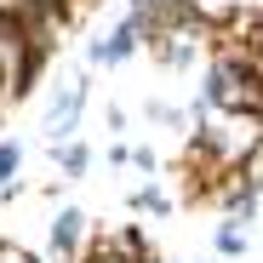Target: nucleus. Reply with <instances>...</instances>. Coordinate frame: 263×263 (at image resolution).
<instances>
[{"instance_id": "11", "label": "nucleus", "mask_w": 263, "mask_h": 263, "mask_svg": "<svg viewBox=\"0 0 263 263\" xmlns=\"http://www.w3.org/2000/svg\"><path fill=\"white\" fill-rule=\"evenodd\" d=\"M240 252H246V229L223 217V223H217V257H240Z\"/></svg>"}, {"instance_id": "13", "label": "nucleus", "mask_w": 263, "mask_h": 263, "mask_svg": "<svg viewBox=\"0 0 263 263\" xmlns=\"http://www.w3.org/2000/svg\"><path fill=\"white\" fill-rule=\"evenodd\" d=\"M126 166H138V172H143V183H155V172H160V155H155V149H132V155H126Z\"/></svg>"}, {"instance_id": "8", "label": "nucleus", "mask_w": 263, "mask_h": 263, "mask_svg": "<svg viewBox=\"0 0 263 263\" xmlns=\"http://www.w3.org/2000/svg\"><path fill=\"white\" fill-rule=\"evenodd\" d=\"M143 46V34H138V23L132 17H120L103 40H92V46H86V63H98V69H115V63H126L132 52Z\"/></svg>"}, {"instance_id": "14", "label": "nucleus", "mask_w": 263, "mask_h": 263, "mask_svg": "<svg viewBox=\"0 0 263 263\" xmlns=\"http://www.w3.org/2000/svg\"><path fill=\"white\" fill-rule=\"evenodd\" d=\"M257 58H263V17H257Z\"/></svg>"}, {"instance_id": "3", "label": "nucleus", "mask_w": 263, "mask_h": 263, "mask_svg": "<svg viewBox=\"0 0 263 263\" xmlns=\"http://www.w3.org/2000/svg\"><path fill=\"white\" fill-rule=\"evenodd\" d=\"M40 63H46V58H40L29 40H23V29H17L12 17H0V115L34 92Z\"/></svg>"}, {"instance_id": "5", "label": "nucleus", "mask_w": 263, "mask_h": 263, "mask_svg": "<svg viewBox=\"0 0 263 263\" xmlns=\"http://www.w3.org/2000/svg\"><path fill=\"white\" fill-rule=\"evenodd\" d=\"M80 115H86V74H63L58 92H52V103H46V115H40L46 143H69L74 126H80Z\"/></svg>"}, {"instance_id": "4", "label": "nucleus", "mask_w": 263, "mask_h": 263, "mask_svg": "<svg viewBox=\"0 0 263 263\" xmlns=\"http://www.w3.org/2000/svg\"><path fill=\"white\" fill-rule=\"evenodd\" d=\"M206 40H212V23H206L200 12H183L172 29H160L149 46L160 52V63H166V69H189V63L206 52Z\"/></svg>"}, {"instance_id": "7", "label": "nucleus", "mask_w": 263, "mask_h": 263, "mask_svg": "<svg viewBox=\"0 0 263 263\" xmlns=\"http://www.w3.org/2000/svg\"><path fill=\"white\" fill-rule=\"evenodd\" d=\"M74 263H155V257H149V246H143L138 229H109L98 240H86V252Z\"/></svg>"}, {"instance_id": "9", "label": "nucleus", "mask_w": 263, "mask_h": 263, "mask_svg": "<svg viewBox=\"0 0 263 263\" xmlns=\"http://www.w3.org/2000/svg\"><path fill=\"white\" fill-rule=\"evenodd\" d=\"M132 212H138V217H166L172 212V195L155 189V183H138V189H132Z\"/></svg>"}, {"instance_id": "1", "label": "nucleus", "mask_w": 263, "mask_h": 263, "mask_svg": "<svg viewBox=\"0 0 263 263\" xmlns=\"http://www.w3.org/2000/svg\"><path fill=\"white\" fill-rule=\"evenodd\" d=\"M195 149L223 166V172H246L263 155V115H229V109H195Z\"/></svg>"}, {"instance_id": "10", "label": "nucleus", "mask_w": 263, "mask_h": 263, "mask_svg": "<svg viewBox=\"0 0 263 263\" xmlns=\"http://www.w3.org/2000/svg\"><path fill=\"white\" fill-rule=\"evenodd\" d=\"M52 155H58V172H63V178H80V172L86 166H92V149H86V143H52Z\"/></svg>"}, {"instance_id": "2", "label": "nucleus", "mask_w": 263, "mask_h": 263, "mask_svg": "<svg viewBox=\"0 0 263 263\" xmlns=\"http://www.w3.org/2000/svg\"><path fill=\"white\" fill-rule=\"evenodd\" d=\"M200 103L206 109H229V115H263V58L217 46L200 80Z\"/></svg>"}, {"instance_id": "12", "label": "nucleus", "mask_w": 263, "mask_h": 263, "mask_svg": "<svg viewBox=\"0 0 263 263\" xmlns=\"http://www.w3.org/2000/svg\"><path fill=\"white\" fill-rule=\"evenodd\" d=\"M17 166H23V143H17V138H6V143H0V189L17 178Z\"/></svg>"}, {"instance_id": "15", "label": "nucleus", "mask_w": 263, "mask_h": 263, "mask_svg": "<svg viewBox=\"0 0 263 263\" xmlns=\"http://www.w3.org/2000/svg\"><path fill=\"white\" fill-rule=\"evenodd\" d=\"M178 263H195V257H178Z\"/></svg>"}, {"instance_id": "6", "label": "nucleus", "mask_w": 263, "mask_h": 263, "mask_svg": "<svg viewBox=\"0 0 263 263\" xmlns=\"http://www.w3.org/2000/svg\"><path fill=\"white\" fill-rule=\"evenodd\" d=\"M86 240H92V217L80 206H63L52 217V229H46V263H74L86 252Z\"/></svg>"}]
</instances>
